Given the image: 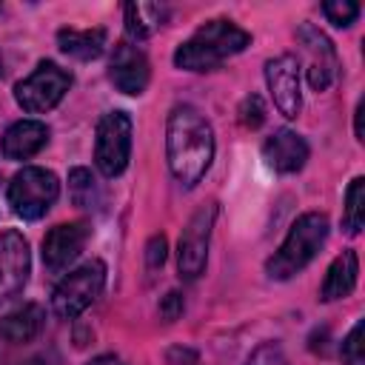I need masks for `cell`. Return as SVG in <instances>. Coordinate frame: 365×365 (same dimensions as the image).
I'll return each mask as SVG.
<instances>
[{
  "instance_id": "obj_1",
  "label": "cell",
  "mask_w": 365,
  "mask_h": 365,
  "mask_svg": "<svg viewBox=\"0 0 365 365\" xmlns=\"http://www.w3.org/2000/svg\"><path fill=\"white\" fill-rule=\"evenodd\" d=\"M165 157L174 180L182 188H194L214 160L211 123L194 106H177L165 125Z\"/></svg>"
},
{
  "instance_id": "obj_2",
  "label": "cell",
  "mask_w": 365,
  "mask_h": 365,
  "mask_svg": "<svg viewBox=\"0 0 365 365\" xmlns=\"http://www.w3.org/2000/svg\"><path fill=\"white\" fill-rule=\"evenodd\" d=\"M248 46H251V34L237 23L208 20L185 43H180V48L174 51V63L185 71H211Z\"/></svg>"
},
{
  "instance_id": "obj_3",
  "label": "cell",
  "mask_w": 365,
  "mask_h": 365,
  "mask_svg": "<svg viewBox=\"0 0 365 365\" xmlns=\"http://www.w3.org/2000/svg\"><path fill=\"white\" fill-rule=\"evenodd\" d=\"M328 237V217L319 211H308L302 217H297V222L291 225L288 237L282 240V245L274 251V257L265 262V271L271 279H291L294 274H299L322 248Z\"/></svg>"
},
{
  "instance_id": "obj_4",
  "label": "cell",
  "mask_w": 365,
  "mask_h": 365,
  "mask_svg": "<svg viewBox=\"0 0 365 365\" xmlns=\"http://www.w3.org/2000/svg\"><path fill=\"white\" fill-rule=\"evenodd\" d=\"M103 285H106V262L88 259L57 282L51 294V311L60 319H74L100 297Z\"/></svg>"
},
{
  "instance_id": "obj_5",
  "label": "cell",
  "mask_w": 365,
  "mask_h": 365,
  "mask_svg": "<svg viewBox=\"0 0 365 365\" xmlns=\"http://www.w3.org/2000/svg\"><path fill=\"white\" fill-rule=\"evenodd\" d=\"M57 194H60V182H57L54 171L37 168V165L17 171L6 191L11 211L23 220H40L54 205Z\"/></svg>"
},
{
  "instance_id": "obj_6",
  "label": "cell",
  "mask_w": 365,
  "mask_h": 365,
  "mask_svg": "<svg viewBox=\"0 0 365 365\" xmlns=\"http://www.w3.org/2000/svg\"><path fill=\"white\" fill-rule=\"evenodd\" d=\"M71 86V74L66 68H60L51 60H43L26 80H20L14 86V100L23 111L29 114H43L51 111L68 91Z\"/></svg>"
},
{
  "instance_id": "obj_7",
  "label": "cell",
  "mask_w": 365,
  "mask_h": 365,
  "mask_svg": "<svg viewBox=\"0 0 365 365\" xmlns=\"http://www.w3.org/2000/svg\"><path fill=\"white\" fill-rule=\"evenodd\" d=\"M131 154V120L125 111H108L97 123L94 137V165L103 177H117L125 171Z\"/></svg>"
},
{
  "instance_id": "obj_8",
  "label": "cell",
  "mask_w": 365,
  "mask_h": 365,
  "mask_svg": "<svg viewBox=\"0 0 365 365\" xmlns=\"http://www.w3.org/2000/svg\"><path fill=\"white\" fill-rule=\"evenodd\" d=\"M214 217H217V202H205L200 205L188 225L180 234V245H177V268L180 277L185 279H197L205 271V259H208V240H211V228H214Z\"/></svg>"
},
{
  "instance_id": "obj_9",
  "label": "cell",
  "mask_w": 365,
  "mask_h": 365,
  "mask_svg": "<svg viewBox=\"0 0 365 365\" xmlns=\"http://www.w3.org/2000/svg\"><path fill=\"white\" fill-rule=\"evenodd\" d=\"M297 43H299V51L305 57V71H308L311 88L325 91L339 74V60H336L334 43L311 23H302L297 29Z\"/></svg>"
},
{
  "instance_id": "obj_10",
  "label": "cell",
  "mask_w": 365,
  "mask_h": 365,
  "mask_svg": "<svg viewBox=\"0 0 365 365\" xmlns=\"http://www.w3.org/2000/svg\"><path fill=\"white\" fill-rule=\"evenodd\" d=\"M265 83L274 97V106L279 114L294 120L302 108V94H299V63L294 54H277L265 63Z\"/></svg>"
},
{
  "instance_id": "obj_11",
  "label": "cell",
  "mask_w": 365,
  "mask_h": 365,
  "mask_svg": "<svg viewBox=\"0 0 365 365\" xmlns=\"http://www.w3.org/2000/svg\"><path fill=\"white\" fill-rule=\"evenodd\" d=\"M31 257L29 242L20 231H3L0 234V305L17 297L29 279Z\"/></svg>"
},
{
  "instance_id": "obj_12",
  "label": "cell",
  "mask_w": 365,
  "mask_h": 365,
  "mask_svg": "<svg viewBox=\"0 0 365 365\" xmlns=\"http://www.w3.org/2000/svg\"><path fill=\"white\" fill-rule=\"evenodd\" d=\"M108 77L111 83L123 91V94H143L148 80H151V66L143 54V48H137L128 40H120L111 51V63H108Z\"/></svg>"
},
{
  "instance_id": "obj_13",
  "label": "cell",
  "mask_w": 365,
  "mask_h": 365,
  "mask_svg": "<svg viewBox=\"0 0 365 365\" xmlns=\"http://www.w3.org/2000/svg\"><path fill=\"white\" fill-rule=\"evenodd\" d=\"M91 228L86 222H60L43 237V262L51 274L66 271L88 242Z\"/></svg>"
},
{
  "instance_id": "obj_14",
  "label": "cell",
  "mask_w": 365,
  "mask_h": 365,
  "mask_svg": "<svg viewBox=\"0 0 365 365\" xmlns=\"http://www.w3.org/2000/svg\"><path fill=\"white\" fill-rule=\"evenodd\" d=\"M262 157L265 163L279 171V174H297L305 160H308V143L291 131V128H277L265 143H262Z\"/></svg>"
},
{
  "instance_id": "obj_15",
  "label": "cell",
  "mask_w": 365,
  "mask_h": 365,
  "mask_svg": "<svg viewBox=\"0 0 365 365\" xmlns=\"http://www.w3.org/2000/svg\"><path fill=\"white\" fill-rule=\"evenodd\" d=\"M46 140H48V128L40 120H20L3 131L0 154L6 160H29L46 145Z\"/></svg>"
},
{
  "instance_id": "obj_16",
  "label": "cell",
  "mask_w": 365,
  "mask_h": 365,
  "mask_svg": "<svg viewBox=\"0 0 365 365\" xmlns=\"http://www.w3.org/2000/svg\"><path fill=\"white\" fill-rule=\"evenodd\" d=\"M356 274H359V259L354 251H342L331 265H328V274L322 279V291H319V299L322 302H334V299H342L354 291L356 285Z\"/></svg>"
},
{
  "instance_id": "obj_17",
  "label": "cell",
  "mask_w": 365,
  "mask_h": 365,
  "mask_svg": "<svg viewBox=\"0 0 365 365\" xmlns=\"http://www.w3.org/2000/svg\"><path fill=\"white\" fill-rule=\"evenodd\" d=\"M106 29H60L57 46L74 60H97L106 51Z\"/></svg>"
},
{
  "instance_id": "obj_18",
  "label": "cell",
  "mask_w": 365,
  "mask_h": 365,
  "mask_svg": "<svg viewBox=\"0 0 365 365\" xmlns=\"http://www.w3.org/2000/svg\"><path fill=\"white\" fill-rule=\"evenodd\" d=\"M43 322H46L43 308L37 302H29V305H23V308H17L0 319V336L9 342H29L40 334Z\"/></svg>"
},
{
  "instance_id": "obj_19",
  "label": "cell",
  "mask_w": 365,
  "mask_h": 365,
  "mask_svg": "<svg viewBox=\"0 0 365 365\" xmlns=\"http://www.w3.org/2000/svg\"><path fill=\"white\" fill-rule=\"evenodd\" d=\"M125 31L131 40H145L157 26H160V9L157 6H143V3H125Z\"/></svg>"
},
{
  "instance_id": "obj_20",
  "label": "cell",
  "mask_w": 365,
  "mask_h": 365,
  "mask_svg": "<svg viewBox=\"0 0 365 365\" xmlns=\"http://www.w3.org/2000/svg\"><path fill=\"white\" fill-rule=\"evenodd\" d=\"M68 197L77 208H97L100 188L88 168H71L68 171Z\"/></svg>"
},
{
  "instance_id": "obj_21",
  "label": "cell",
  "mask_w": 365,
  "mask_h": 365,
  "mask_svg": "<svg viewBox=\"0 0 365 365\" xmlns=\"http://www.w3.org/2000/svg\"><path fill=\"white\" fill-rule=\"evenodd\" d=\"M365 222V180L356 177L351 180L348 191H345V211H342V228L348 234H359Z\"/></svg>"
},
{
  "instance_id": "obj_22",
  "label": "cell",
  "mask_w": 365,
  "mask_h": 365,
  "mask_svg": "<svg viewBox=\"0 0 365 365\" xmlns=\"http://www.w3.org/2000/svg\"><path fill=\"white\" fill-rule=\"evenodd\" d=\"M362 319L348 331V336L342 339V362L345 365H365V351H362Z\"/></svg>"
},
{
  "instance_id": "obj_23",
  "label": "cell",
  "mask_w": 365,
  "mask_h": 365,
  "mask_svg": "<svg viewBox=\"0 0 365 365\" xmlns=\"http://www.w3.org/2000/svg\"><path fill=\"white\" fill-rule=\"evenodd\" d=\"M322 14L334 26H351L359 17V6L351 0H331V3H322Z\"/></svg>"
},
{
  "instance_id": "obj_24",
  "label": "cell",
  "mask_w": 365,
  "mask_h": 365,
  "mask_svg": "<svg viewBox=\"0 0 365 365\" xmlns=\"http://www.w3.org/2000/svg\"><path fill=\"white\" fill-rule=\"evenodd\" d=\"M240 123L245 125V128H259L262 125V120H265V106H262V100L257 97V94H248L242 103H240Z\"/></svg>"
},
{
  "instance_id": "obj_25",
  "label": "cell",
  "mask_w": 365,
  "mask_h": 365,
  "mask_svg": "<svg viewBox=\"0 0 365 365\" xmlns=\"http://www.w3.org/2000/svg\"><path fill=\"white\" fill-rule=\"evenodd\" d=\"M245 365H288L285 351L279 348V342H262L254 348V354L248 356Z\"/></svg>"
},
{
  "instance_id": "obj_26",
  "label": "cell",
  "mask_w": 365,
  "mask_h": 365,
  "mask_svg": "<svg viewBox=\"0 0 365 365\" xmlns=\"http://www.w3.org/2000/svg\"><path fill=\"white\" fill-rule=\"evenodd\" d=\"M165 251H168L165 237L163 234H154L148 240V245H145V262H148V268H160L165 262Z\"/></svg>"
},
{
  "instance_id": "obj_27",
  "label": "cell",
  "mask_w": 365,
  "mask_h": 365,
  "mask_svg": "<svg viewBox=\"0 0 365 365\" xmlns=\"http://www.w3.org/2000/svg\"><path fill=\"white\" fill-rule=\"evenodd\" d=\"M182 308H185V302H182V294H177V291H168V294L163 297V302H160V317H163L165 322H174V319L182 314Z\"/></svg>"
},
{
  "instance_id": "obj_28",
  "label": "cell",
  "mask_w": 365,
  "mask_h": 365,
  "mask_svg": "<svg viewBox=\"0 0 365 365\" xmlns=\"http://www.w3.org/2000/svg\"><path fill=\"white\" fill-rule=\"evenodd\" d=\"M165 362L168 365H202L200 362V354L191 351V348H182V345H174L165 351Z\"/></svg>"
},
{
  "instance_id": "obj_29",
  "label": "cell",
  "mask_w": 365,
  "mask_h": 365,
  "mask_svg": "<svg viewBox=\"0 0 365 365\" xmlns=\"http://www.w3.org/2000/svg\"><path fill=\"white\" fill-rule=\"evenodd\" d=\"M362 114H365V103L359 100V106H356V111H354V131H356V140H365V134H362Z\"/></svg>"
},
{
  "instance_id": "obj_30",
  "label": "cell",
  "mask_w": 365,
  "mask_h": 365,
  "mask_svg": "<svg viewBox=\"0 0 365 365\" xmlns=\"http://www.w3.org/2000/svg\"><path fill=\"white\" fill-rule=\"evenodd\" d=\"M88 365H125L120 356H114V354H100V356H94Z\"/></svg>"
},
{
  "instance_id": "obj_31",
  "label": "cell",
  "mask_w": 365,
  "mask_h": 365,
  "mask_svg": "<svg viewBox=\"0 0 365 365\" xmlns=\"http://www.w3.org/2000/svg\"><path fill=\"white\" fill-rule=\"evenodd\" d=\"M26 365H57V362H54L51 356H46V354H40V356H31V359H29Z\"/></svg>"
}]
</instances>
